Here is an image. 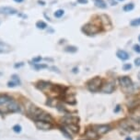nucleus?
<instances>
[{"label": "nucleus", "instance_id": "39448f33", "mask_svg": "<svg viewBox=\"0 0 140 140\" xmlns=\"http://www.w3.org/2000/svg\"><path fill=\"white\" fill-rule=\"evenodd\" d=\"M120 85L122 86L123 89H126V88H131L133 85L132 81L129 77H122L120 78Z\"/></svg>", "mask_w": 140, "mask_h": 140}, {"label": "nucleus", "instance_id": "f03ea898", "mask_svg": "<svg viewBox=\"0 0 140 140\" xmlns=\"http://www.w3.org/2000/svg\"><path fill=\"white\" fill-rule=\"evenodd\" d=\"M33 118L35 119L36 121H42V122H48L50 123L53 120L52 116L49 114L43 113V112L40 111L39 113H37L36 115H33Z\"/></svg>", "mask_w": 140, "mask_h": 140}, {"label": "nucleus", "instance_id": "aec40b11", "mask_svg": "<svg viewBox=\"0 0 140 140\" xmlns=\"http://www.w3.org/2000/svg\"><path fill=\"white\" fill-rule=\"evenodd\" d=\"M34 68L36 69V70H40V69L48 68V66L47 65H45V64H39V63H35V64H34Z\"/></svg>", "mask_w": 140, "mask_h": 140}, {"label": "nucleus", "instance_id": "e433bc0d", "mask_svg": "<svg viewBox=\"0 0 140 140\" xmlns=\"http://www.w3.org/2000/svg\"><path fill=\"white\" fill-rule=\"evenodd\" d=\"M125 140H132V138H131V137H126Z\"/></svg>", "mask_w": 140, "mask_h": 140}, {"label": "nucleus", "instance_id": "ddd939ff", "mask_svg": "<svg viewBox=\"0 0 140 140\" xmlns=\"http://www.w3.org/2000/svg\"><path fill=\"white\" fill-rule=\"evenodd\" d=\"M11 101H12V99L7 95H0V105L8 104Z\"/></svg>", "mask_w": 140, "mask_h": 140}, {"label": "nucleus", "instance_id": "f704fd0d", "mask_svg": "<svg viewBox=\"0 0 140 140\" xmlns=\"http://www.w3.org/2000/svg\"><path fill=\"white\" fill-rule=\"evenodd\" d=\"M15 2H17V3H21V2H23L24 0H14Z\"/></svg>", "mask_w": 140, "mask_h": 140}, {"label": "nucleus", "instance_id": "6ab92c4d", "mask_svg": "<svg viewBox=\"0 0 140 140\" xmlns=\"http://www.w3.org/2000/svg\"><path fill=\"white\" fill-rule=\"evenodd\" d=\"M65 14V11L63 10V9H58L57 11H55V18H61V17H63V15Z\"/></svg>", "mask_w": 140, "mask_h": 140}, {"label": "nucleus", "instance_id": "58836bf2", "mask_svg": "<svg viewBox=\"0 0 140 140\" xmlns=\"http://www.w3.org/2000/svg\"><path fill=\"white\" fill-rule=\"evenodd\" d=\"M136 140H140V137H138V138H136Z\"/></svg>", "mask_w": 140, "mask_h": 140}, {"label": "nucleus", "instance_id": "f8f14e48", "mask_svg": "<svg viewBox=\"0 0 140 140\" xmlns=\"http://www.w3.org/2000/svg\"><path fill=\"white\" fill-rule=\"evenodd\" d=\"M11 50V47L5 42L0 41V53H7Z\"/></svg>", "mask_w": 140, "mask_h": 140}, {"label": "nucleus", "instance_id": "a878e982", "mask_svg": "<svg viewBox=\"0 0 140 140\" xmlns=\"http://www.w3.org/2000/svg\"><path fill=\"white\" fill-rule=\"evenodd\" d=\"M134 50L137 52V53H140V46L139 45H134Z\"/></svg>", "mask_w": 140, "mask_h": 140}, {"label": "nucleus", "instance_id": "423d86ee", "mask_svg": "<svg viewBox=\"0 0 140 140\" xmlns=\"http://www.w3.org/2000/svg\"><path fill=\"white\" fill-rule=\"evenodd\" d=\"M17 9L11 7H0V14L5 15H15L17 14Z\"/></svg>", "mask_w": 140, "mask_h": 140}, {"label": "nucleus", "instance_id": "ea45409f", "mask_svg": "<svg viewBox=\"0 0 140 140\" xmlns=\"http://www.w3.org/2000/svg\"><path fill=\"white\" fill-rule=\"evenodd\" d=\"M138 40H139V41H140V36L138 37Z\"/></svg>", "mask_w": 140, "mask_h": 140}, {"label": "nucleus", "instance_id": "a211bd4d", "mask_svg": "<svg viewBox=\"0 0 140 140\" xmlns=\"http://www.w3.org/2000/svg\"><path fill=\"white\" fill-rule=\"evenodd\" d=\"M134 9V4L133 3H130V4H127V5H125V7H124V10L125 11H131Z\"/></svg>", "mask_w": 140, "mask_h": 140}, {"label": "nucleus", "instance_id": "f3484780", "mask_svg": "<svg viewBox=\"0 0 140 140\" xmlns=\"http://www.w3.org/2000/svg\"><path fill=\"white\" fill-rule=\"evenodd\" d=\"M77 48L74 46H67L66 47V49H65V51L66 52H71V53H74V52H77Z\"/></svg>", "mask_w": 140, "mask_h": 140}, {"label": "nucleus", "instance_id": "2eb2a0df", "mask_svg": "<svg viewBox=\"0 0 140 140\" xmlns=\"http://www.w3.org/2000/svg\"><path fill=\"white\" fill-rule=\"evenodd\" d=\"M94 3H95L96 7H99V8H106L107 7V5L105 3V1L103 0H93Z\"/></svg>", "mask_w": 140, "mask_h": 140}, {"label": "nucleus", "instance_id": "4468645a", "mask_svg": "<svg viewBox=\"0 0 140 140\" xmlns=\"http://www.w3.org/2000/svg\"><path fill=\"white\" fill-rule=\"evenodd\" d=\"M86 137H88V138H90L92 140H95L97 139V137H98V134L96 133L94 130L92 129H88L87 132H86Z\"/></svg>", "mask_w": 140, "mask_h": 140}, {"label": "nucleus", "instance_id": "c9c22d12", "mask_svg": "<svg viewBox=\"0 0 140 140\" xmlns=\"http://www.w3.org/2000/svg\"><path fill=\"white\" fill-rule=\"evenodd\" d=\"M77 68H74V69H73V72H75V73H76V72H77Z\"/></svg>", "mask_w": 140, "mask_h": 140}, {"label": "nucleus", "instance_id": "bb28decb", "mask_svg": "<svg viewBox=\"0 0 140 140\" xmlns=\"http://www.w3.org/2000/svg\"><path fill=\"white\" fill-rule=\"evenodd\" d=\"M41 60H42V58H41V57L33 58V59H32V61L34 62V63H38L39 61H41Z\"/></svg>", "mask_w": 140, "mask_h": 140}, {"label": "nucleus", "instance_id": "b1692460", "mask_svg": "<svg viewBox=\"0 0 140 140\" xmlns=\"http://www.w3.org/2000/svg\"><path fill=\"white\" fill-rule=\"evenodd\" d=\"M131 68H132V66H131V64H129V63H127V64H125L124 66H123V69H124L125 71H129Z\"/></svg>", "mask_w": 140, "mask_h": 140}, {"label": "nucleus", "instance_id": "6e6552de", "mask_svg": "<svg viewBox=\"0 0 140 140\" xmlns=\"http://www.w3.org/2000/svg\"><path fill=\"white\" fill-rule=\"evenodd\" d=\"M36 126L42 130H49L52 128V125L50 123L42 122V121H36Z\"/></svg>", "mask_w": 140, "mask_h": 140}, {"label": "nucleus", "instance_id": "5701e85b", "mask_svg": "<svg viewBox=\"0 0 140 140\" xmlns=\"http://www.w3.org/2000/svg\"><path fill=\"white\" fill-rule=\"evenodd\" d=\"M13 130H14V132H16V133H20L21 132V126H19V125H16V126H13Z\"/></svg>", "mask_w": 140, "mask_h": 140}, {"label": "nucleus", "instance_id": "9b49d317", "mask_svg": "<svg viewBox=\"0 0 140 140\" xmlns=\"http://www.w3.org/2000/svg\"><path fill=\"white\" fill-rule=\"evenodd\" d=\"M116 55H117V57L120 59V60H122V61H126V60H128L129 59V54L125 51V50H118L117 53H116Z\"/></svg>", "mask_w": 140, "mask_h": 140}, {"label": "nucleus", "instance_id": "9d476101", "mask_svg": "<svg viewBox=\"0 0 140 140\" xmlns=\"http://www.w3.org/2000/svg\"><path fill=\"white\" fill-rule=\"evenodd\" d=\"M77 117H75V116H72V115H68V116H66V117H64L63 119V121L65 124H66L67 126H69V125H76L77 122Z\"/></svg>", "mask_w": 140, "mask_h": 140}, {"label": "nucleus", "instance_id": "a19ab883", "mask_svg": "<svg viewBox=\"0 0 140 140\" xmlns=\"http://www.w3.org/2000/svg\"><path fill=\"white\" fill-rule=\"evenodd\" d=\"M119 1H124V0H119Z\"/></svg>", "mask_w": 140, "mask_h": 140}, {"label": "nucleus", "instance_id": "0eeeda50", "mask_svg": "<svg viewBox=\"0 0 140 140\" xmlns=\"http://www.w3.org/2000/svg\"><path fill=\"white\" fill-rule=\"evenodd\" d=\"M113 90H114V85L112 83H105V84L101 87V89H100V91H101L102 93H112L113 92Z\"/></svg>", "mask_w": 140, "mask_h": 140}, {"label": "nucleus", "instance_id": "cd10ccee", "mask_svg": "<svg viewBox=\"0 0 140 140\" xmlns=\"http://www.w3.org/2000/svg\"><path fill=\"white\" fill-rule=\"evenodd\" d=\"M108 2L110 3L111 6H116V5H117V3H116L115 0H108Z\"/></svg>", "mask_w": 140, "mask_h": 140}, {"label": "nucleus", "instance_id": "7ed1b4c3", "mask_svg": "<svg viewBox=\"0 0 140 140\" xmlns=\"http://www.w3.org/2000/svg\"><path fill=\"white\" fill-rule=\"evenodd\" d=\"M82 30L88 35H92V34H95V33L98 32L99 29V28H97L96 26L92 25V24H87L82 28Z\"/></svg>", "mask_w": 140, "mask_h": 140}, {"label": "nucleus", "instance_id": "1a4fd4ad", "mask_svg": "<svg viewBox=\"0 0 140 140\" xmlns=\"http://www.w3.org/2000/svg\"><path fill=\"white\" fill-rule=\"evenodd\" d=\"M7 110L9 112H12V113H16V112L19 111V105L17 102L15 101H11L9 104H7Z\"/></svg>", "mask_w": 140, "mask_h": 140}, {"label": "nucleus", "instance_id": "f257e3e1", "mask_svg": "<svg viewBox=\"0 0 140 140\" xmlns=\"http://www.w3.org/2000/svg\"><path fill=\"white\" fill-rule=\"evenodd\" d=\"M101 80L99 77H96L94 79L90 80L88 83V88L90 92H97L100 87Z\"/></svg>", "mask_w": 140, "mask_h": 140}, {"label": "nucleus", "instance_id": "4c0bfd02", "mask_svg": "<svg viewBox=\"0 0 140 140\" xmlns=\"http://www.w3.org/2000/svg\"><path fill=\"white\" fill-rule=\"evenodd\" d=\"M138 79H139V81H140V72H138Z\"/></svg>", "mask_w": 140, "mask_h": 140}, {"label": "nucleus", "instance_id": "473e14b6", "mask_svg": "<svg viewBox=\"0 0 140 140\" xmlns=\"http://www.w3.org/2000/svg\"><path fill=\"white\" fill-rule=\"evenodd\" d=\"M22 65H23V63H22V62H20L19 64H15V68H19V67H20V66H22Z\"/></svg>", "mask_w": 140, "mask_h": 140}, {"label": "nucleus", "instance_id": "2f4dec72", "mask_svg": "<svg viewBox=\"0 0 140 140\" xmlns=\"http://www.w3.org/2000/svg\"><path fill=\"white\" fill-rule=\"evenodd\" d=\"M38 4H40V5H42V6H44V5H45V2L42 1V0H38Z\"/></svg>", "mask_w": 140, "mask_h": 140}, {"label": "nucleus", "instance_id": "393cba45", "mask_svg": "<svg viewBox=\"0 0 140 140\" xmlns=\"http://www.w3.org/2000/svg\"><path fill=\"white\" fill-rule=\"evenodd\" d=\"M7 85H8V87H16L18 84L15 83V82H13V81H11V82H8V83H7Z\"/></svg>", "mask_w": 140, "mask_h": 140}, {"label": "nucleus", "instance_id": "c85d7f7f", "mask_svg": "<svg viewBox=\"0 0 140 140\" xmlns=\"http://www.w3.org/2000/svg\"><path fill=\"white\" fill-rule=\"evenodd\" d=\"M77 3H79V4H87V3H88V0H77Z\"/></svg>", "mask_w": 140, "mask_h": 140}, {"label": "nucleus", "instance_id": "72a5a7b5", "mask_svg": "<svg viewBox=\"0 0 140 140\" xmlns=\"http://www.w3.org/2000/svg\"><path fill=\"white\" fill-rule=\"evenodd\" d=\"M52 70H54V72H59V71H58V69H57V68H55V67H52Z\"/></svg>", "mask_w": 140, "mask_h": 140}, {"label": "nucleus", "instance_id": "412c9836", "mask_svg": "<svg viewBox=\"0 0 140 140\" xmlns=\"http://www.w3.org/2000/svg\"><path fill=\"white\" fill-rule=\"evenodd\" d=\"M131 25L133 27H137V26L140 25V18H136V19H134L131 21Z\"/></svg>", "mask_w": 140, "mask_h": 140}, {"label": "nucleus", "instance_id": "4be33fe9", "mask_svg": "<svg viewBox=\"0 0 140 140\" xmlns=\"http://www.w3.org/2000/svg\"><path fill=\"white\" fill-rule=\"evenodd\" d=\"M11 79H12V81H13V82H15V83H17L18 85V84H20V80H19V78H18V75H16V74L12 75Z\"/></svg>", "mask_w": 140, "mask_h": 140}, {"label": "nucleus", "instance_id": "20e7f679", "mask_svg": "<svg viewBox=\"0 0 140 140\" xmlns=\"http://www.w3.org/2000/svg\"><path fill=\"white\" fill-rule=\"evenodd\" d=\"M94 131L98 135H104L107 132L110 131V126H106V125H99V126H94Z\"/></svg>", "mask_w": 140, "mask_h": 140}, {"label": "nucleus", "instance_id": "7c9ffc66", "mask_svg": "<svg viewBox=\"0 0 140 140\" xmlns=\"http://www.w3.org/2000/svg\"><path fill=\"white\" fill-rule=\"evenodd\" d=\"M135 62H136V66H139V65H140V59H136Z\"/></svg>", "mask_w": 140, "mask_h": 140}, {"label": "nucleus", "instance_id": "c756f323", "mask_svg": "<svg viewBox=\"0 0 140 140\" xmlns=\"http://www.w3.org/2000/svg\"><path fill=\"white\" fill-rule=\"evenodd\" d=\"M120 109H121V106H120V105H117L116 108L114 109V113H118V112L120 111Z\"/></svg>", "mask_w": 140, "mask_h": 140}, {"label": "nucleus", "instance_id": "dca6fc26", "mask_svg": "<svg viewBox=\"0 0 140 140\" xmlns=\"http://www.w3.org/2000/svg\"><path fill=\"white\" fill-rule=\"evenodd\" d=\"M36 27L38 28L39 29H46V27H47V24L45 23V22L43 21H38L36 23Z\"/></svg>", "mask_w": 140, "mask_h": 140}]
</instances>
